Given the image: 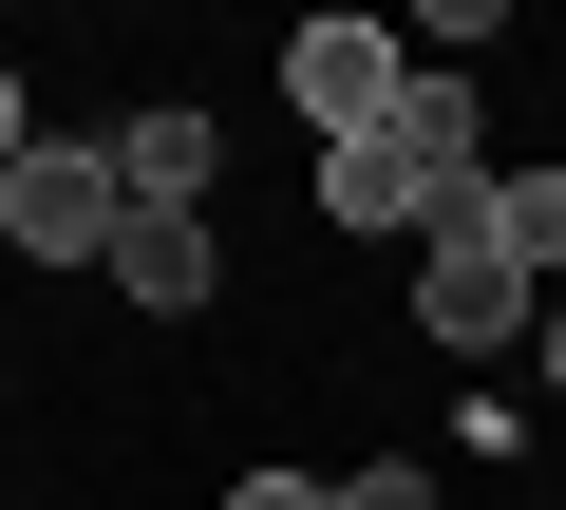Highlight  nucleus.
Instances as JSON below:
<instances>
[{
    "instance_id": "nucleus-1",
    "label": "nucleus",
    "mask_w": 566,
    "mask_h": 510,
    "mask_svg": "<svg viewBox=\"0 0 566 510\" xmlns=\"http://www.w3.org/2000/svg\"><path fill=\"white\" fill-rule=\"evenodd\" d=\"M472 189H491V114H472V76H453V58H416V95H397L359 152H322V208H340L359 246H434Z\"/></svg>"
},
{
    "instance_id": "nucleus-7",
    "label": "nucleus",
    "mask_w": 566,
    "mask_h": 510,
    "mask_svg": "<svg viewBox=\"0 0 566 510\" xmlns=\"http://www.w3.org/2000/svg\"><path fill=\"white\" fill-rule=\"evenodd\" d=\"M491 208H510V246H528V266H566V170H491Z\"/></svg>"
},
{
    "instance_id": "nucleus-10",
    "label": "nucleus",
    "mask_w": 566,
    "mask_h": 510,
    "mask_svg": "<svg viewBox=\"0 0 566 510\" xmlns=\"http://www.w3.org/2000/svg\"><path fill=\"white\" fill-rule=\"evenodd\" d=\"M20 152H39V114H20V76H0V170H20Z\"/></svg>"
},
{
    "instance_id": "nucleus-6",
    "label": "nucleus",
    "mask_w": 566,
    "mask_h": 510,
    "mask_svg": "<svg viewBox=\"0 0 566 510\" xmlns=\"http://www.w3.org/2000/svg\"><path fill=\"white\" fill-rule=\"evenodd\" d=\"M208 170H227L208 114H133V133H114V189H133V208H208Z\"/></svg>"
},
{
    "instance_id": "nucleus-9",
    "label": "nucleus",
    "mask_w": 566,
    "mask_h": 510,
    "mask_svg": "<svg viewBox=\"0 0 566 510\" xmlns=\"http://www.w3.org/2000/svg\"><path fill=\"white\" fill-rule=\"evenodd\" d=\"M227 510H340L322 472H227Z\"/></svg>"
},
{
    "instance_id": "nucleus-2",
    "label": "nucleus",
    "mask_w": 566,
    "mask_h": 510,
    "mask_svg": "<svg viewBox=\"0 0 566 510\" xmlns=\"http://www.w3.org/2000/svg\"><path fill=\"white\" fill-rule=\"evenodd\" d=\"M416 341H434V360H510V341H528V246H510L491 189L416 246Z\"/></svg>"
},
{
    "instance_id": "nucleus-5",
    "label": "nucleus",
    "mask_w": 566,
    "mask_h": 510,
    "mask_svg": "<svg viewBox=\"0 0 566 510\" xmlns=\"http://www.w3.org/2000/svg\"><path fill=\"white\" fill-rule=\"evenodd\" d=\"M114 303H151V322L208 303V208H133V227H114Z\"/></svg>"
},
{
    "instance_id": "nucleus-8",
    "label": "nucleus",
    "mask_w": 566,
    "mask_h": 510,
    "mask_svg": "<svg viewBox=\"0 0 566 510\" xmlns=\"http://www.w3.org/2000/svg\"><path fill=\"white\" fill-rule=\"evenodd\" d=\"M340 510H434V472H416V454H378V472H340Z\"/></svg>"
},
{
    "instance_id": "nucleus-11",
    "label": "nucleus",
    "mask_w": 566,
    "mask_h": 510,
    "mask_svg": "<svg viewBox=\"0 0 566 510\" xmlns=\"http://www.w3.org/2000/svg\"><path fill=\"white\" fill-rule=\"evenodd\" d=\"M528 378H547V397H566V303H547V341H528Z\"/></svg>"
},
{
    "instance_id": "nucleus-3",
    "label": "nucleus",
    "mask_w": 566,
    "mask_h": 510,
    "mask_svg": "<svg viewBox=\"0 0 566 510\" xmlns=\"http://www.w3.org/2000/svg\"><path fill=\"white\" fill-rule=\"evenodd\" d=\"M114 227H133L114 133H39L20 170H0V246H39V266H114Z\"/></svg>"
},
{
    "instance_id": "nucleus-4",
    "label": "nucleus",
    "mask_w": 566,
    "mask_h": 510,
    "mask_svg": "<svg viewBox=\"0 0 566 510\" xmlns=\"http://www.w3.org/2000/svg\"><path fill=\"white\" fill-rule=\"evenodd\" d=\"M283 95L322 114V152H359V133H378V114L416 95V58H397L378 20H303V39H283Z\"/></svg>"
}]
</instances>
